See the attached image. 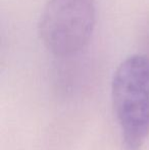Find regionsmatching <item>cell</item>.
Listing matches in <instances>:
<instances>
[{"label":"cell","instance_id":"obj_2","mask_svg":"<svg viewBox=\"0 0 149 150\" xmlns=\"http://www.w3.org/2000/svg\"><path fill=\"white\" fill-rule=\"evenodd\" d=\"M95 21V0H48L40 16L38 34L52 54L71 56L88 44Z\"/></svg>","mask_w":149,"mask_h":150},{"label":"cell","instance_id":"obj_1","mask_svg":"<svg viewBox=\"0 0 149 150\" xmlns=\"http://www.w3.org/2000/svg\"><path fill=\"white\" fill-rule=\"evenodd\" d=\"M112 104L126 150H140L149 138V57L133 54L117 67Z\"/></svg>","mask_w":149,"mask_h":150}]
</instances>
